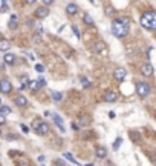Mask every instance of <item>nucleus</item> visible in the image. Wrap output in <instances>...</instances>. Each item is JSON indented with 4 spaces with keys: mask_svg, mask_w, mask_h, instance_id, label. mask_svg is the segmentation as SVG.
Masks as SVG:
<instances>
[{
    "mask_svg": "<svg viewBox=\"0 0 156 166\" xmlns=\"http://www.w3.org/2000/svg\"><path fill=\"white\" fill-rule=\"evenodd\" d=\"M55 165L57 166H64V160H55Z\"/></svg>",
    "mask_w": 156,
    "mask_h": 166,
    "instance_id": "33",
    "label": "nucleus"
},
{
    "mask_svg": "<svg viewBox=\"0 0 156 166\" xmlns=\"http://www.w3.org/2000/svg\"><path fill=\"white\" fill-rule=\"evenodd\" d=\"M37 82H38V83H40V86H45V85H46V80H45V78H43V77H40L38 80H37Z\"/></svg>",
    "mask_w": 156,
    "mask_h": 166,
    "instance_id": "29",
    "label": "nucleus"
},
{
    "mask_svg": "<svg viewBox=\"0 0 156 166\" xmlns=\"http://www.w3.org/2000/svg\"><path fill=\"white\" fill-rule=\"evenodd\" d=\"M5 62H6L8 65H14L15 56H14V54H6V56H5Z\"/></svg>",
    "mask_w": 156,
    "mask_h": 166,
    "instance_id": "16",
    "label": "nucleus"
},
{
    "mask_svg": "<svg viewBox=\"0 0 156 166\" xmlns=\"http://www.w3.org/2000/svg\"><path fill=\"white\" fill-rule=\"evenodd\" d=\"M77 11H78V6H77V5H75V3H69L67 5V6H66V13L67 14H77Z\"/></svg>",
    "mask_w": 156,
    "mask_h": 166,
    "instance_id": "12",
    "label": "nucleus"
},
{
    "mask_svg": "<svg viewBox=\"0 0 156 166\" xmlns=\"http://www.w3.org/2000/svg\"><path fill=\"white\" fill-rule=\"evenodd\" d=\"M0 13H8V2H3L0 6Z\"/></svg>",
    "mask_w": 156,
    "mask_h": 166,
    "instance_id": "24",
    "label": "nucleus"
},
{
    "mask_svg": "<svg viewBox=\"0 0 156 166\" xmlns=\"http://www.w3.org/2000/svg\"><path fill=\"white\" fill-rule=\"evenodd\" d=\"M72 29H74V33H75V35H77L78 39H80V31H78V28H77V26H72Z\"/></svg>",
    "mask_w": 156,
    "mask_h": 166,
    "instance_id": "32",
    "label": "nucleus"
},
{
    "mask_svg": "<svg viewBox=\"0 0 156 166\" xmlns=\"http://www.w3.org/2000/svg\"><path fill=\"white\" fill-rule=\"evenodd\" d=\"M126 76H127V72H126L124 68H116L115 72H113V77H115V80H118V82H122V80L126 78Z\"/></svg>",
    "mask_w": 156,
    "mask_h": 166,
    "instance_id": "5",
    "label": "nucleus"
},
{
    "mask_svg": "<svg viewBox=\"0 0 156 166\" xmlns=\"http://www.w3.org/2000/svg\"><path fill=\"white\" fill-rule=\"evenodd\" d=\"M52 3H54L52 0H43V5H45V8H46V6H51Z\"/></svg>",
    "mask_w": 156,
    "mask_h": 166,
    "instance_id": "28",
    "label": "nucleus"
},
{
    "mask_svg": "<svg viewBox=\"0 0 156 166\" xmlns=\"http://www.w3.org/2000/svg\"><path fill=\"white\" fill-rule=\"evenodd\" d=\"M95 154H96V158H106L107 149L104 146H98V148H96V151H95Z\"/></svg>",
    "mask_w": 156,
    "mask_h": 166,
    "instance_id": "9",
    "label": "nucleus"
},
{
    "mask_svg": "<svg viewBox=\"0 0 156 166\" xmlns=\"http://www.w3.org/2000/svg\"><path fill=\"white\" fill-rule=\"evenodd\" d=\"M130 138L133 142H136L138 140V132H130Z\"/></svg>",
    "mask_w": 156,
    "mask_h": 166,
    "instance_id": "27",
    "label": "nucleus"
},
{
    "mask_svg": "<svg viewBox=\"0 0 156 166\" xmlns=\"http://www.w3.org/2000/svg\"><path fill=\"white\" fill-rule=\"evenodd\" d=\"M121 143H122V138H121V137H118V138H116V142L113 143V149H115V151H118V149H120V144H121Z\"/></svg>",
    "mask_w": 156,
    "mask_h": 166,
    "instance_id": "22",
    "label": "nucleus"
},
{
    "mask_svg": "<svg viewBox=\"0 0 156 166\" xmlns=\"http://www.w3.org/2000/svg\"><path fill=\"white\" fill-rule=\"evenodd\" d=\"M38 162H41V163L45 162V157H43V155H40V157H38Z\"/></svg>",
    "mask_w": 156,
    "mask_h": 166,
    "instance_id": "35",
    "label": "nucleus"
},
{
    "mask_svg": "<svg viewBox=\"0 0 156 166\" xmlns=\"http://www.w3.org/2000/svg\"><path fill=\"white\" fill-rule=\"evenodd\" d=\"M49 131H51V128H49V125H47V123H45V122H41L40 126H38V129H37V132H38L40 135H46Z\"/></svg>",
    "mask_w": 156,
    "mask_h": 166,
    "instance_id": "8",
    "label": "nucleus"
},
{
    "mask_svg": "<svg viewBox=\"0 0 156 166\" xmlns=\"http://www.w3.org/2000/svg\"><path fill=\"white\" fill-rule=\"evenodd\" d=\"M2 3H3V2H0V6H2Z\"/></svg>",
    "mask_w": 156,
    "mask_h": 166,
    "instance_id": "37",
    "label": "nucleus"
},
{
    "mask_svg": "<svg viewBox=\"0 0 156 166\" xmlns=\"http://www.w3.org/2000/svg\"><path fill=\"white\" fill-rule=\"evenodd\" d=\"M20 128H21V131H23V132H28V131H29V128L26 126V125H23V123L20 125Z\"/></svg>",
    "mask_w": 156,
    "mask_h": 166,
    "instance_id": "31",
    "label": "nucleus"
},
{
    "mask_svg": "<svg viewBox=\"0 0 156 166\" xmlns=\"http://www.w3.org/2000/svg\"><path fill=\"white\" fill-rule=\"evenodd\" d=\"M155 162H156V155H155Z\"/></svg>",
    "mask_w": 156,
    "mask_h": 166,
    "instance_id": "39",
    "label": "nucleus"
},
{
    "mask_svg": "<svg viewBox=\"0 0 156 166\" xmlns=\"http://www.w3.org/2000/svg\"><path fill=\"white\" fill-rule=\"evenodd\" d=\"M106 101H116V94L109 91V92L106 94Z\"/></svg>",
    "mask_w": 156,
    "mask_h": 166,
    "instance_id": "17",
    "label": "nucleus"
},
{
    "mask_svg": "<svg viewBox=\"0 0 156 166\" xmlns=\"http://www.w3.org/2000/svg\"><path fill=\"white\" fill-rule=\"evenodd\" d=\"M19 166H29V165H26V163H20Z\"/></svg>",
    "mask_w": 156,
    "mask_h": 166,
    "instance_id": "36",
    "label": "nucleus"
},
{
    "mask_svg": "<svg viewBox=\"0 0 156 166\" xmlns=\"http://www.w3.org/2000/svg\"><path fill=\"white\" fill-rule=\"evenodd\" d=\"M47 14H49L47 8L40 6V8H37V11H35V17L37 19H45V17H47Z\"/></svg>",
    "mask_w": 156,
    "mask_h": 166,
    "instance_id": "7",
    "label": "nucleus"
},
{
    "mask_svg": "<svg viewBox=\"0 0 156 166\" xmlns=\"http://www.w3.org/2000/svg\"><path fill=\"white\" fill-rule=\"evenodd\" d=\"M52 99H54V101H61V99H63V94L61 92H57V91H52Z\"/></svg>",
    "mask_w": 156,
    "mask_h": 166,
    "instance_id": "19",
    "label": "nucleus"
},
{
    "mask_svg": "<svg viewBox=\"0 0 156 166\" xmlns=\"http://www.w3.org/2000/svg\"><path fill=\"white\" fill-rule=\"evenodd\" d=\"M15 105L20 106V108H25V106L28 105V100H26V97H23V95H19V97H15Z\"/></svg>",
    "mask_w": 156,
    "mask_h": 166,
    "instance_id": "11",
    "label": "nucleus"
},
{
    "mask_svg": "<svg viewBox=\"0 0 156 166\" xmlns=\"http://www.w3.org/2000/svg\"><path fill=\"white\" fill-rule=\"evenodd\" d=\"M40 120H34V122H32V128H34V129L37 131V129H38V126H40Z\"/></svg>",
    "mask_w": 156,
    "mask_h": 166,
    "instance_id": "26",
    "label": "nucleus"
},
{
    "mask_svg": "<svg viewBox=\"0 0 156 166\" xmlns=\"http://www.w3.org/2000/svg\"><path fill=\"white\" fill-rule=\"evenodd\" d=\"M9 112H11V109L8 108V106H0V114H2V115L9 114Z\"/></svg>",
    "mask_w": 156,
    "mask_h": 166,
    "instance_id": "23",
    "label": "nucleus"
},
{
    "mask_svg": "<svg viewBox=\"0 0 156 166\" xmlns=\"http://www.w3.org/2000/svg\"><path fill=\"white\" fill-rule=\"evenodd\" d=\"M81 83H83L84 88H89V86H90V82H89V80L86 78V77H81Z\"/></svg>",
    "mask_w": 156,
    "mask_h": 166,
    "instance_id": "25",
    "label": "nucleus"
},
{
    "mask_svg": "<svg viewBox=\"0 0 156 166\" xmlns=\"http://www.w3.org/2000/svg\"><path fill=\"white\" fill-rule=\"evenodd\" d=\"M12 91V85H11L9 80L6 78H3V80H0V92H3V94H8Z\"/></svg>",
    "mask_w": 156,
    "mask_h": 166,
    "instance_id": "4",
    "label": "nucleus"
},
{
    "mask_svg": "<svg viewBox=\"0 0 156 166\" xmlns=\"http://www.w3.org/2000/svg\"><path fill=\"white\" fill-rule=\"evenodd\" d=\"M112 33L115 37L121 39V37H126L129 34V20L126 19H116L112 23Z\"/></svg>",
    "mask_w": 156,
    "mask_h": 166,
    "instance_id": "1",
    "label": "nucleus"
},
{
    "mask_svg": "<svg viewBox=\"0 0 156 166\" xmlns=\"http://www.w3.org/2000/svg\"><path fill=\"white\" fill-rule=\"evenodd\" d=\"M3 123H5V115L0 114V125H3Z\"/></svg>",
    "mask_w": 156,
    "mask_h": 166,
    "instance_id": "34",
    "label": "nucleus"
},
{
    "mask_svg": "<svg viewBox=\"0 0 156 166\" xmlns=\"http://www.w3.org/2000/svg\"><path fill=\"white\" fill-rule=\"evenodd\" d=\"M86 166H92V165H86Z\"/></svg>",
    "mask_w": 156,
    "mask_h": 166,
    "instance_id": "38",
    "label": "nucleus"
},
{
    "mask_svg": "<svg viewBox=\"0 0 156 166\" xmlns=\"http://www.w3.org/2000/svg\"><path fill=\"white\" fill-rule=\"evenodd\" d=\"M136 92L141 99H146L150 94V86L146 82H139V83H136Z\"/></svg>",
    "mask_w": 156,
    "mask_h": 166,
    "instance_id": "3",
    "label": "nucleus"
},
{
    "mask_svg": "<svg viewBox=\"0 0 156 166\" xmlns=\"http://www.w3.org/2000/svg\"><path fill=\"white\" fill-rule=\"evenodd\" d=\"M9 48H11L9 40H6V39H0V51H2V52H6Z\"/></svg>",
    "mask_w": 156,
    "mask_h": 166,
    "instance_id": "10",
    "label": "nucleus"
},
{
    "mask_svg": "<svg viewBox=\"0 0 156 166\" xmlns=\"http://www.w3.org/2000/svg\"><path fill=\"white\" fill-rule=\"evenodd\" d=\"M141 25L142 28H146L148 31H156V13L146 11L141 15Z\"/></svg>",
    "mask_w": 156,
    "mask_h": 166,
    "instance_id": "2",
    "label": "nucleus"
},
{
    "mask_svg": "<svg viewBox=\"0 0 156 166\" xmlns=\"http://www.w3.org/2000/svg\"><path fill=\"white\" fill-rule=\"evenodd\" d=\"M104 48H106L104 42H98V43H95V51H103Z\"/></svg>",
    "mask_w": 156,
    "mask_h": 166,
    "instance_id": "20",
    "label": "nucleus"
},
{
    "mask_svg": "<svg viewBox=\"0 0 156 166\" xmlns=\"http://www.w3.org/2000/svg\"><path fill=\"white\" fill-rule=\"evenodd\" d=\"M52 117H54V120H55V123H57V126L60 128L61 131H64V126H63V119H61V117H58L57 114H52Z\"/></svg>",
    "mask_w": 156,
    "mask_h": 166,
    "instance_id": "13",
    "label": "nucleus"
},
{
    "mask_svg": "<svg viewBox=\"0 0 156 166\" xmlns=\"http://www.w3.org/2000/svg\"><path fill=\"white\" fill-rule=\"evenodd\" d=\"M141 74L146 77H150L153 74V66L150 65V63H144V65L141 66Z\"/></svg>",
    "mask_w": 156,
    "mask_h": 166,
    "instance_id": "6",
    "label": "nucleus"
},
{
    "mask_svg": "<svg viewBox=\"0 0 156 166\" xmlns=\"http://www.w3.org/2000/svg\"><path fill=\"white\" fill-rule=\"evenodd\" d=\"M28 88H29L31 91H38L41 86H40V83H38V82H37V80H35V82H29Z\"/></svg>",
    "mask_w": 156,
    "mask_h": 166,
    "instance_id": "15",
    "label": "nucleus"
},
{
    "mask_svg": "<svg viewBox=\"0 0 156 166\" xmlns=\"http://www.w3.org/2000/svg\"><path fill=\"white\" fill-rule=\"evenodd\" d=\"M35 69H37L38 72H43V71H45V68H43V65H35Z\"/></svg>",
    "mask_w": 156,
    "mask_h": 166,
    "instance_id": "30",
    "label": "nucleus"
},
{
    "mask_svg": "<svg viewBox=\"0 0 156 166\" xmlns=\"http://www.w3.org/2000/svg\"><path fill=\"white\" fill-rule=\"evenodd\" d=\"M8 28H9V29H15V28H17V17H15V15H11V20H9Z\"/></svg>",
    "mask_w": 156,
    "mask_h": 166,
    "instance_id": "14",
    "label": "nucleus"
},
{
    "mask_svg": "<svg viewBox=\"0 0 156 166\" xmlns=\"http://www.w3.org/2000/svg\"><path fill=\"white\" fill-rule=\"evenodd\" d=\"M83 22H84L86 25H89V26H92V25H93V19H92V17H90V15H89V14H84V15H83Z\"/></svg>",
    "mask_w": 156,
    "mask_h": 166,
    "instance_id": "18",
    "label": "nucleus"
},
{
    "mask_svg": "<svg viewBox=\"0 0 156 166\" xmlns=\"http://www.w3.org/2000/svg\"><path fill=\"white\" fill-rule=\"evenodd\" d=\"M64 157H66V158L69 160V162H72V163H75V165H80V163L77 162V160H75V158L72 157V154H69V152H66V154H64Z\"/></svg>",
    "mask_w": 156,
    "mask_h": 166,
    "instance_id": "21",
    "label": "nucleus"
},
{
    "mask_svg": "<svg viewBox=\"0 0 156 166\" xmlns=\"http://www.w3.org/2000/svg\"><path fill=\"white\" fill-rule=\"evenodd\" d=\"M155 119H156V115H155Z\"/></svg>",
    "mask_w": 156,
    "mask_h": 166,
    "instance_id": "40",
    "label": "nucleus"
}]
</instances>
